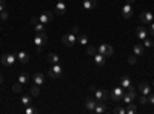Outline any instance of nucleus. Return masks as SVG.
Returning a JSON list of instances; mask_svg holds the SVG:
<instances>
[{"mask_svg":"<svg viewBox=\"0 0 154 114\" xmlns=\"http://www.w3.org/2000/svg\"><path fill=\"white\" fill-rule=\"evenodd\" d=\"M40 22L43 23V25H46V23H49V22H53V19H54V12H51V11H45L43 14H40Z\"/></svg>","mask_w":154,"mask_h":114,"instance_id":"9","label":"nucleus"},{"mask_svg":"<svg viewBox=\"0 0 154 114\" xmlns=\"http://www.w3.org/2000/svg\"><path fill=\"white\" fill-rule=\"evenodd\" d=\"M133 51H134V56H143L145 54V48H143V45L137 43V45L133 46Z\"/></svg>","mask_w":154,"mask_h":114,"instance_id":"16","label":"nucleus"},{"mask_svg":"<svg viewBox=\"0 0 154 114\" xmlns=\"http://www.w3.org/2000/svg\"><path fill=\"white\" fill-rule=\"evenodd\" d=\"M96 100L97 102H106L108 97H109V93L106 90H96Z\"/></svg>","mask_w":154,"mask_h":114,"instance_id":"7","label":"nucleus"},{"mask_svg":"<svg viewBox=\"0 0 154 114\" xmlns=\"http://www.w3.org/2000/svg\"><path fill=\"white\" fill-rule=\"evenodd\" d=\"M71 32H72L74 35H79V34H80V28H79V26H72V28H71Z\"/></svg>","mask_w":154,"mask_h":114,"instance_id":"36","label":"nucleus"},{"mask_svg":"<svg viewBox=\"0 0 154 114\" xmlns=\"http://www.w3.org/2000/svg\"><path fill=\"white\" fill-rule=\"evenodd\" d=\"M148 32H149V34L154 37V23H152V22H151V26L148 28Z\"/></svg>","mask_w":154,"mask_h":114,"instance_id":"40","label":"nucleus"},{"mask_svg":"<svg viewBox=\"0 0 154 114\" xmlns=\"http://www.w3.org/2000/svg\"><path fill=\"white\" fill-rule=\"evenodd\" d=\"M29 80V77H28V72H22L20 75H19V82L23 85V83H26Z\"/></svg>","mask_w":154,"mask_h":114,"instance_id":"27","label":"nucleus"},{"mask_svg":"<svg viewBox=\"0 0 154 114\" xmlns=\"http://www.w3.org/2000/svg\"><path fill=\"white\" fill-rule=\"evenodd\" d=\"M152 85H154V80H152Z\"/></svg>","mask_w":154,"mask_h":114,"instance_id":"48","label":"nucleus"},{"mask_svg":"<svg viewBox=\"0 0 154 114\" xmlns=\"http://www.w3.org/2000/svg\"><path fill=\"white\" fill-rule=\"evenodd\" d=\"M105 111H106V105H105V102H97V105H96V108H94V112L102 114V112H105Z\"/></svg>","mask_w":154,"mask_h":114,"instance_id":"20","label":"nucleus"},{"mask_svg":"<svg viewBox=\"0 0 154 114\" xmlns=\"http://www.w3.org/2000/svg\"><path fill=\"white\" fill-rule=\"evenodd\" d=\"M77 42L80 45H88V35L86 34H79L77 35Z\"/></svg>","mask_w":154,"mask_h":114,"instance_id":"25","label":"nucleus"},{"mask_svg":"<svg viewBox=\"0 0 154 114\" xmlns=\"http://www.w3.org/2000/svg\"><path fill=\"white\" fill-rule=\"evenodd\" d=\"M17 59L20 60V63H23V65H25V63L29 62V54L25 53V51H20V53L17 54Z\"/></svg>","mask_w":154,"mask_h":114,"instance_id":"18","label":"nucleus"},{"mask_svg":"<svg viewBox=\"0 0 154 114\" xmlns=\"http://www.w3.org/2000/svg\"><path fill=\"white\" fill-rule=\"evenodd\" d=\"M134 2V0H126V3H133Z\"/></svg>","mask_w":154,"mask_h":114,"instance_id":"46","label":"nucleus"},{"mask_svg":"<svg viewBox=\"0 0 154 114\" xmlns=\"http://www.w3.org/2000/svg\"><path fill=\"white\" fill-rule=\"evenodd\" d=\"M154 43L149 40V39H143V46H152Z\"/></svg>","mask_w":154,"mask_h":114,"instance_id":"39","label":"nucleus"},{"mask_svg":"<svg viewBox=\"0 0 154 114\" xmlns=\"http://www.w3.org/2000/svg\"><path fill=\"white\" fill-rule=\"evenodd\" d=\"M48 62L53 63V65H54V63H59V56L56 53H49L48 54Z\"/></svg>","mask_w":154,"mask_h":114,"instance_id":"23","label":"nucleus"},{"mask_svg":"<svg viewBox=\"0 0 154 114\" xmlns=\"http://www.w3.org/2000/svg\"><path fill=\"white\" fill-rule=\"evenodd\" d=\"M25 112H26V114H35V112H37V109H35V108H32V106L29 105V106H26Z\"/></svg>","mask_w":154,"mask_h":114,"instance_id":"35","label":"nucleus"},{"mask_svg":"<svg viewBox=\"0 0 154 114\" xmlns=\"http://www.w3.org/2000/svg\"><path fill=\"white\" fill-rule=\"evenodd\" d=\"M105 59H106V57H105L103 54H100V53H99V54H97V53L94 54V63H96L97 66H103V65H105Z\"/></svg>","mask_w":154,"mask_h":114,"instance_id":"14","label":"nucleus"},{"mask_svg":"<svg viewBox=\"0 0 154 114\" xmlns=\"http://www.w3.org/2000/svg\"><path fill=\"white\" fill-rule=\"evenodd\" d=\"M96 105H97V100H96V99H86L85 106H86V109H88V111H94Z\"/></svg>","mask_w":154,"mask_h":114,"instance_id":"19","label":"nucleus"},{"mask_svg":"<svg viewBox=\"0 0 154 114\" xmlns=\"http://www.w3.org/2000/svg\"><path fill=\"white\" fill-rule=\"evenodd\" d=\"M139 19H140V22H142V23H151L154 17H152V14H151L149 11H143V12H140Z\"/></svg>","mask_w":154,"mask_h":114,"instance_id":"11","label":"nucleus"},{"mask_svg":"<svg viewBox=\"0 0 154 114\" xmlns=\"http://www.w3.org/2000/svg\"><path fill=\"white\" fill-rule=\"evenodd\" d=\"M5 9V0H0V12Z\"/></svg>","mask_w":154,"mask_h":114,"instance_id":"43","label":"nucleus"},{"mask_svg":"<svg viewBox=\"0 0 154 114\" xmlns=\"http://www.w3.org/2000/svg\"><path fill=\"white\" fill-rule=\"evenodd\" d=\"M152 63H154V59H152Z\"/></svg>","mask_w":154,"mask_h":114,"instance_id":"49","label":"nucleus"},{"mask_svg":"<svg viewBox=\"0 0 154 114\" xmlns=\"http://www.w3.org/2000/svg\"><path fill=\"white\" fill-rule=\"evenodd\" d=\"M65 11H66L65 3H63V2H57V5L54 8V14L56 16H63V14H65Z\"/></svg>","mask_w":154,"mask_h":114,"instance_id":"12","label":"nucleus"},{"mask_svg":"<svg viewBox=\"0 0 154 114\" xmlns=\"http://www.w3.org/2000/svg\"><path fill=\"white\" fill-rule=\"evenodd\" d=\"M57 2H62V0H57Z\"/></svg>","mask_w":154,"mask_h":114,"instance_id":"47","label":"nucleus"},{"mask_svg":"<svg viewBox=\"0 0 154 114\" xmlns=\"http://www.w3.org/2000/svg\"><path fill=\"white\" fill-rule=\"evenodd\" d=\"M22 103L25 105V106H29L31 103H32V96L29 94H25V96H22Z\"/></svg>","mask_w":154,"mask_h":114,"instance_id":"21","label":"nucleus"},{"mask_svg":"<svg viewBox=\"0 0 154 114\" xmlns=\"http://www.w3.org/2000/svg\"><path fill=\"white\" fill-rule=\"evenodd\" d=\"M96 5H97L96 0H83V3H82L83 9H94Z\"/></svg>","mask_w":154,"mask_h":114,"instance_id":"17","label":"nucleus"},{"mask_svg":"<svg viewBox=\"0 0 154 114\" xmlns=\"http://www.w3.org/2000/svg\"><path fill=\"white\" fill-rule=\"evenodd\" d=\"M128 62H130L131 65H134V63H136V56H131L130 59H128Z\"/></svg>","mask_w":154,"mask_h":114,"instance_id":"42","label":"nucleus"},{"mask_svg":"<svg viewBox=\"0 0 154 114\" xmlns=\"http://www.w3.org/2000/svg\"><path fill=\"white\" fill-rule=\"evenodd\" d=\"M112 112L114 114H126V108H123V106H114Z\"/></svg>","mask_w":154,"mask_h":114,"instance_id":"28","label":"nucleus"},{"mask_svg":"<svg viewBox=\"0 0 154 114\" xmlns=\"http://www.w3.org/2000/svg\"><path fill=\"white\" fill-rule=\"evenodd\" d=\"M32 80H34L35 85H42V83L45 82V75H43L42 72H35V74L32 75Z\"/></svg>","mask_w":154,"mask_h":114,"instance_id":"15","label":"nucleus"},{"mask_svg":"<svg viewBox=\"0 0 154 114\" xmlns=\"http://www.w3.org/2000/svg\"><path fill=\"white\" fill-rule=\"evenodd\" d=\"M120 86L123 88V90H128V88L131 86V80H130V77H122V79H120Z\"/></svg>","mask_w":154,"mask_h":114,"instance_id":"22","label":"nucleus"},{"mask_svg":"<svg viewBox=\"0 0 154 114\" xmlns=\"http://www.w3.org/2000/svg\"><path fill=\"white\" fill-rule=\"evenodd\" d=\"M0 19H2V20H3V22H5V20H6V19H8V12H6V11H5V9H3V11H2V12H0Z\"/></svg>","mask_w":154,"mask_h":114,"instance_id":"37","label":"nucleus"},{"mask_svg":"<svg viewBox=\"0 0 154 114\" xmlns=\"http://www.w3.org/2000/svg\"><path fill=\"white\" fill-rule=\"evenodd\" d=\"M136 111H137V106H136L133 102L126 105V114H134Z\"/></svg>","mask_w":154,"mask_h":114,"instance_id":"26","label":"nucleus"},{"mask_svg":"<svg viewBox=\"0 0 154 114\" xmlns=\"http://www.w3.org/2000/svg\"><path fill=\"white\" fill-rule=\"evenodd\" d=\"M31 23H32V25L40 23V19H38V17H32V19H31Z\"/></svg>","mask_w":154,"mask_h":114,"instance_id":"41","label":"nucleus"},{"mask_svg":"<svg viewBox=\"0 0 154 114\" xmlns=\"http://www.w3.org/2000/svg\"><path fill=\"white\" fill-rule=\"evenodd\" d=\"M123 94H125V90H123V88L122 86H116L114 88V90L111 91V99L114 100V102H120V100H122V97H123Z\"/></svg>","mask_w":154,"mask_h":114,"instance_id":"3","label":"nucleus"},{"mask_svg":"<svg viewBox=\"0 0 154 114\" xmlns=\"http://www.w3.org/2000/svg\"><path fill=\"white\" fill-rule=\"evenodd\" d=\"M139 102L142 103V105H146V103H148V96H145V94H140V97H139Z\"/></svg>","mask_w":154,"mask_h":114,"instance_id":"33","label":"nucleus"},{"mask_svg":"<svg viewBox=\"0 0 154 114\" xmlns=\"http://www.w3.org/2000/svg\"><path fill=\"white\" fill-rule=\"evenodd\" d=\"M46 40H48V35L42 31V32H37V35L34 37V43L35 46H43L46 45Z\"/></svg>","mask_w":154,"mask_h":114,"instance_id":"5","label":"nucleus"},{"mask_svg":"<svg viewBox=\"0 0 154 114\" xmlns=\"http://www.w3.org/2000/svg\"><path fill=\"white\" fill-rule=\"evenodd\" d=\"M62 74H63V69H62V66L59 65V63H54V65L49 68V71H48V75L51 79H59Z\"/></svg>","mask_w":154,"mask_h":114,"instance_id":"2","label":"nucleus"},{"mask_svg":"<svg viewBox=\"0 0 154 114\" xmlns=\"http://www.w3.org/2000/svg\"><path fill=\"white\" fill-rule=\"evenodd\" d=\"M133 5L131 3H126V5H123L122 6V17H125V19H130V17H133Z\"/></svg>","mask_w":154,"mask_h":114,"instance_id":"8","label":"nucleus"},{"mask_svg":"<svg viewBox=\"0 0 154 114\" xmlns=\"http://www.w3.org/2000/svg\"><path fill=\"white\" fill-rule=\"evenodd\" d=\"M112 56H114V48H112L111 45H108V49H106L105 57H112Z\"/></svg>","mask_w":154,"mask_h":114,"instance_id":"34","label":"nucleus"},{"mask_svg":"<svg viewBox=\"0 0 154 114\" xmlns=\"http://www.w3.org/2000/svg\"><path fill=\"white\" fill-rule=\"evenodd\" d=\"M75 42H77V35H74L72 32L63 34V37H62V43L65 45V46H72Z\"/></svg>","mask_w":154,"mask_h":114,"instance_id":"4","label":"nucleus"},{"mask_svg":"<svg viewBox=\"0 0 154 114\" xmlns=\"http://www.w3.org/2000/svg\"><path fill=\"white\" fill-rule=\"evenodd\" d=\"M106 49H108V43H102V45L97 48V51H99L100 54H103V56H105V54H106Z\"/></svg>","mask_w":154,"mask_h":114,"instance_id":"29","label":"nucleus"},{"mask_svg":"<svg viewBox=\"0 0 154 114\" xmlns=\"http://www.w3.org/2000/svg\"><path fill=\"white\" fill-rule=\"evenodd\" d=\"M136 35L139 37V40H143L148 37V28L145 26H137L136 28Z\"/></svg>","mask_w":154,"mask_h":114,"instance_id":"10","label":"nucleus"},{"mask_svg":"<svg viewBox=\"0 0 154 114\" xmlns=\"http://www.w3.org/2000/svg\"><path fill=\"white\" fill-rule=\"evenodd\" d=\"M86 53H88L89 56H94V54L97 53V48H96V46H93V45H89V46H88V49H86Z\"/></svg>","mask_w":154,"mask_h":114,"instance_id":"31","label":"nucleus"},{"mask_svg":"<svg viewBox=\"0 0 154 114\" xmlns=\"http://www.w3.org/2000/svg\"><path fill=\"white\" fill-rule=\"evenodd\" d=\"M3 83V77H2V75H0V85H2Z\"/></svg>","mask_w":154,"mask_h":114,"instance_id":"45","label":"nucleus"},{"mask_svg":"<svg viewBox=\"0 0 154 114\" xmlns=\"http://www.w3.org/2000/svg\"><path fill=\"white\" fill-rule=\"evenodd\" d=\"M42 48H43V46H35V51H37V54H42Z\"/></svg>","mask_w":154,"mask_h":114,"instance_id":"44","label":"nucleus"},{"mask_svg":"<svg viewBox=\"0 0 154 114\" xmlns=\"http://www.w3.org/2000/svg\"><path fill=\"white\" fill-rule=\"evenodd\" d=\"M34 29H35V32H42L43 29H45V25L40 22V23H37V25H34Z\"/></svg>","mask_w":154,"mask_h":114,"instance_id":"32","label":"nucleus"},{"mask_svg":"<svg viewBox=\"0 0 154 114\" xmlns=\"http://www.w3.org/2000/svg\"><path fill=\"white\" fill-rule=\"evenodd\" d=\"M148 103L154 105V93H149V94H148Z\"/></svg>","mask_w":154,"mask_h":114,"instance_id":"38","label":"nucleus"},{"mask_svg":"<svg viewBox=\"0 0 154 114\" xmlns=\"http://www.w3.org/2000/svg\"><path fill=\"white\" fill-rule=\"evenodd\" d=\"M29 94H31L32 97H37L38 94H40V85H34L31 90H29Z\"/></svg>","mask_w":154,"mask_h":114,"instance_id":"24","label":"nucleus"},{"mask_svg":"<svg viewBox=\"0 0 154 114\" xmlns=\"http://www.w3.org/2000/svg\"><path fill=\"white\" fill-rule=\"evenodd\" d=\"M137 97V93H136V90H134V86L131 85L130 88H128V90H125V94H123V102L128 105V103H131L133 102V100Z\"/></svg>","mask_w":154,"mask_h":114,"instance_id":"1","label":"nucleus"},{"mask_svg":"<svg viewBox=\"0 0 154 114\" xmlns=\"http://www.w3.org/2000/svg\"><path fill=\"white\" fill-rule=\"evenodd\" d=\"M0 62H2L5 66H12L16 63V56L14 54H3L2 59H0Z\"/></svg>","mask_w":154,"mask_h":114,"instance_id":"6","label":"nucleus"},{"mask_svg":"<svg viewBox=\"0 0 154 114\" xmlns=\"http://www.w3.org/2000/svg\"><path fill=\"white\" fill-rule=\"evenodd\" d=\"M139 91H140V94L148 96V94L151 93V88H149V85H148L146 82H140V83H139Z\"/></svg>","mask_w":154,"mask_h":114,"instance_id":"13","label":"nucleus"},{"mask_svg":"<svg viewBox=\"0 0 154 114\" xmlns=\"http://www.w3.org/2000/svg\"><path fill=\"white\" fill-rule=\"evenodd\" d=\"M12 91H14V93H20L22 91V83L20 82H16L14 85H12Z\"/></svg>","mask_w":154,"mask_h":114,"instance_id":"30","label":"nucleus"}]
</instances>
